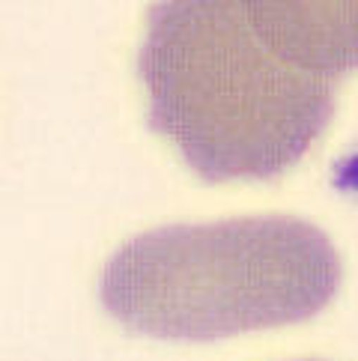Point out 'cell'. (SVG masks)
Segmentation results:
<instances>
[{"mask_svg": "<svg viewBox=\"0 0 358 361\" xmlns=\"http://www.w3.org/2000/svg\"><path fill=\"white\" fill-rule=\"evenodd\" d=\"M340 281L328 239L296 218L164 227L113 257L105 307L152 338L212 341L308 319Z\"/></svg>", "mask_w": 358, "mask_h": 361, "instance_id": "2", "label": "cell"}, {"mask_svg": "<svg viewBox=\"0 0 358 361\" xmlns=\"http://www.w3.org/2000/svg\"><path fill=\"white\" fill-rule=\"evenodd\" d=\"M137 72L149 126L206 183L268 179L296 164L335 111V78L278 57L245 0H159Z\"/></svg>", "mask_w": 358, "mask_h": 361, "instance_id": "1", "label": "cell"}, {"mask_svg": "<svg viewBox=\"0 0 358 361\" xmlns=\"http://www.w3.org/2000/svg\"><path fill=\"white\" fill-rule=\"evenodd\" d=\"M260 39L304 72L358 69V0H245Z\"/></svg>", "mask_w": 358, "mask_h": 361, "instance_id": "3", "label": "cell"}]
</instances>
